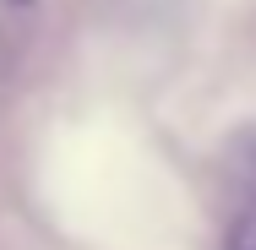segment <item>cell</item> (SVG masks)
<instances>
[{
    "mask_svg": "<svg viewBox=\"0 0 256 250\" xmlns=\"http://www.w3.org/2000/svg\"><path fill=\"white\" fill-rule=\"evenodd\" d=\"M11 5H22V11H28V5H33V0H11Z\"/></svg>",
    "mask_w": 256,
    "mask_h": 250,
    "instance_id": "obj_1",
    "label": "cell"
}]
</instances>
